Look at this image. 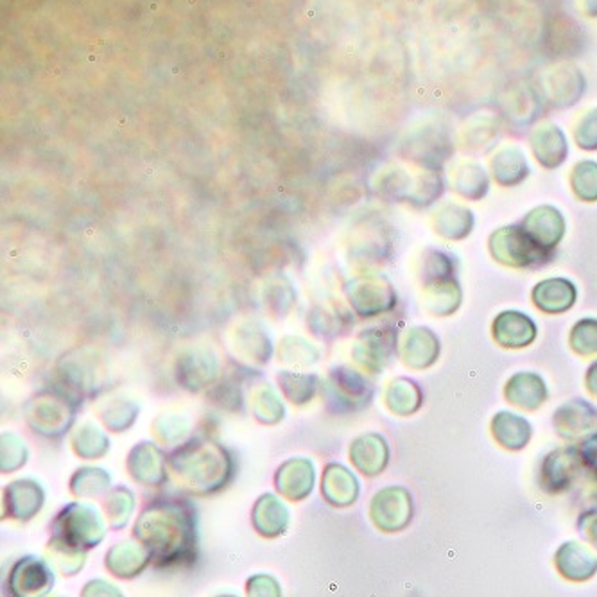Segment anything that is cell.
<instances>
[{
	"label": "cell",
	"instance_id": "1",
	"mask_svg": "<svg viewBox=\"0 0 597 597\" xmlns=\"http://www.w3.org/2000/svg\"><path fill=\"white\" fill-rule=\"evenodd\" d=\"M135 538L149 551L156 565L191 560L196 553V515L191 502L160 499L140 513Z\"/></svg>",
	"mask_w": 597,
	"mask_h": 597
},
{
	"label": "cell",
	"instance_id": "2",
	"mask_svg": "<svg viewBox=\"0 0 597 597\" xmlns=\"http://www.w3.org/2000/svg\"><path fill=\"white\" fill-rule=\"evenodd\" d=\"M167 472L174 483L196 495L221 490L234 472L230 454L210 440H191L167 459Z\"/></svg>",
	"mask_w": 597,
	"mask_h": 597
},
{
	"label": "cell",
	"instance_id": "3",
	"mask_svg": "<svg viewBox=\"0 0 597 597\" xmlns=\"http://www.w3.org/2000/svg\"><path fill=\"white\" fill-rule=\"evenodd\" d=\"M52 540L74 549H92L104 537V522L94 506L72 502L52 524Z\"/></svg>",
	"mask_w": 597,
	"mask_h": 597
},
{
	"label": "cell",
	"instance_id": "4",
	"mask_svg": "<svg viewBox=\"0 0 597 597\" xmlns=\"http://www.w3.org/2000/svg\"><path fill=\"white\" fill-rule=\"evenodd\" d=\"M78 404L70 400L69 395L61 391H42L27 404V424L36 433L44 434L47 438H56L69 431L74 422Z\"/></svg>",
	"mask_w": 597,
	"mask_h": 597
},
{
	"label": "cell",
	"instance_id": "5",
	"mask_svg": "<svg viewBox=\"0 0 597 597\" xmlns=\"http://www.w3.org/2000/svg\"><path fill=\"white\" fill-rule=\"evenodd\" d=\"M490 250L495 259L513 266V268H526L537 264L542 259H547L549 250L540 244L524 230V226H510L497 230L490 239Z\"/></svg>",
	"mask_w": 597,
	"mask_h": 597
},
{
	"label": "cell",
	"instance_id": "6",
	"mask_svg": "<svg viewBox=\"0 0 597 597\" xmlns=\"http://www.w3.org/2000/svg\"><path fill=\"white\" fill-rule=\"evenodd\" d=\"M327 402L339 413L355 411L366 406L372 398V388L363 375L350 370L347 366L334 368L327 381Z\"/></svg>",
	"mask_w": 597,
	"mask_h": 597
},
{
	"label": "cell",
	"instance_id": "7",
	"mask_svg": "<svg viewBox=\"0 0 597 597\" xmlns=\"http://www.w3.org/2000/svg\"><path fill=\"white\" fill-rule=\"evenodd\" d=\"M372 519L377 528L398 531L411 520V497L402 488H386L375 495Z\"/></svg>",
	"mask_w": 597,
	"mask_h": 597
},
{
	"label": "cell",
	"instance_id": "8",
	"mask_svg": "<svg viewBox=\"0 0 597 597\" xmlns=\"http://www.w3.org/2000/svg\"><path fill=\"white\" fill-rule=\"evenodd\" d=\"M54 583L51 567L38 558H24L13 567L8 589L13 596H42Z\"/></svg>",
	"mask_w": 597,
	"mask_h": 597
},
{
	"label": "cell",
	"instance_id": "9",
	"mask_svg": "<svg viewBox=\"0 0 597 597\" xmlns=\"http://www.w3.org/2000/svg\"><path fill=\"white\" fill-rule=\"evenodd\" d=\"M176 377L185 390H203L217 377V359L208 350H189L178 357Z\"/></svg>",
	"mask_w": 597,
	"mask_h": 597
},
{
	"label": "cell",
	"instance_id": "10",
	"mask_svg": "<svg viewBox=\"0 0 597 597\" xmlns=\"http://www.w3.org/2000/svg\"><path fill=\"white\" fill-rule=\"evenodd\" d=\"M128 470L135 481L142 485H162L167 477V461L162 450L151 443H140L131 450L128 458Z\"/></svg>",
	"mask_w": 597,
	"mask_h": 597
},
{
	"label": "cell",
	"instance_id": "11",
	"mask_svg": "<svg viewBox=\"0 0 597 597\" xmlns=\"http://www.w3.org/2000/svg\"><path fill=\"white\" fill-rule=\"evenodd\" d=\"M44 490L33 479H20L6 486V510L9 517L29 520L44 506Z\"/></svg>",
	"mask_w": 597,
	"mask_h": 597
},
{
	"label": "cell",
	"instance_id": "12",
	"mask_svg": "<svg viewBox=\"0 0 597 597\" xmlns=\"http://www.w3.org/2000/svg\"><path fill=\"white\" fill-rule=\"evenodd\" d=\"M314 485V467L307 459H291L278 468V492L291 501H302L312 492Z\"/></svg>",
	"mask_w": 597,
	"mask_h": 597
},
{
	"label": "cell",
	"instance_id": "13",
	"mask_svg": "<svg viewBox=\"0 0 597 597\" xmlns=\"http://www.w3.org/2000/svg\"><path fill=\"white\" fill-rule=\"evenodd\" d=\"M522 226L540 246H544L547 250H551L560 243L563 232H565V221H563L562 214L553 207L535 208L524 219Z\"/></svg>",
	"mask_w": 597,
	"mask_h": 597
},
{
	"label": "cell",
	"instance_id": "14",
	"mask_svg": "<svg viewBox=\"0 0 597 597\" xmlns=\"http://www.w3.org/2000/svg\"><path fill=\"white\" fill-rule=\"evenodd\" d=\"M494 336L502 347H528L537 336V327L526 314L502 312L494 321Z\"/></svg>",
	"mask_w": 597,
	"mask_h": 597
},
{
	"label": "cell",
	"instance_id": "15",
	"mask_svg": "<svg viewBox=\"0 0 597 597\" xmlns=\"http://www.w3.org/2000/svg\"><path fill=\"white\" fill-rule=\"evenodd\" d=\"M60 375L69 390L78 391L81 395H96L101 388L99 368L94 364V359H61Z\"/></svg>",
	"mask_w": 597,
	"mask_h": 597
},
{
	"label": "cell",
	"instance_id": "16",
	"mask_svg": "<svg viewBox=\"0 0 597 597\" xmlns=\"http://www.w3.org/2000/svg\"><path fill=\"white\" fill-rule=\"evenodd\" d=\"M531 146H533L538 162L547 169H554V167L562 165L569 153L567 139H565L563 131L553 124L538 128L531 137Z\"/></svg>",
	"mask_w": 597,
	"mask_h": 597
},
{
	"label": "cell",
	"instance_id": "17",
	"mask_svg": "<svg viewBox=\"0 0 597 597\" xmlns=\"http://www.w3.org/2000/svg\"><path fill=\"white\" fill-rule=\"evenodd\" d=\"M350 458L363 474L377 476L388 463V447L381 436L366 434L355 440L350 449Z\"/></svg>",
	"mask_w": 597,
	"mask_h": 597
},
{
	"label": "cell",
	"instance_id": "18",
	"mask_svg": "<svg viewBox=\"0 0 597 597\" xmlns=\"http://www.w3.org/2000/svg\"><path fill=\"white\" fill-rule=\"evenodd\" d=\"M533 300L542 311L558 314L571 309L576 302V287L565 278H551L540 282L533 291Z\"/></svg>",
	"mask_w": 597,
	"mask_h": 597
},
{
	"label": "cell",
	"instance_id": "19",
	"mask_svg": "<svg viewBox=\"0 0 597 597\" xmlns=\"http://www.w3.org/2000/svg\"><path fill=\"white\" fill-rule=\"evenodd\" d=\"M253 524L262 537H278L289 524V511L275 495H262L253 510Z\"/></svg>",
	"mask_w": 597,
	"mask_h": 597
},
{
	"label": "cell",
	"instance_id": "20",
	"mask_svg": "<svg viewBox=\"0 0 597 597\" xmlns=\"http://www.w3.org/2000/svg\"><path fill=\"white\" fill-rule=\"evenodd\" d=\"M321 492L325 499L334 506H348L357 499L359 485L347 468L341 465H329L323 474Z\"/></svg>",
	"mask_w": 597,
	"mask_h": 597
},
{
	"label": "cell",
	"instance_id": "21",
	"mask_svg": "<svg viewBox=\"0 0 597 597\" xmlns=\"http://www.w3.org/2000/svg\"><path fill=\"white\" fill-rule=\"evenodd\" d=\"M151 556L146 547L135 546V544H117L106 556V567L119 578H131L137 576L146 565Z\"/></svg>",
	"mask_w": 597,
	"mask_h": 597
},
{
	"label": "cell",
	"instance_id": "22",
	"mask_svg": "<svg viewBox=\"0 0 597 597\" xmlns=\"http://www.w3.org/2000/svg\"><path fill=\"white\" fill-rule=\"evenodd\" d=\"M391 352H393V336L384 330L363 334L354 350L357 361L370 370H379L388 363Z\"/></svg>",
	"mask_w": 597,
	"mask_h": 597
},
{
	"label": "cell",
	"instance_id": "23",
	"mask_svg": "<svg viewBox=\"0 0 597 597\" xmlns=\"http://www.w3.org/2000/svg\"><path fill=\"white\" fill-rule=\"evenodd\" d=\"M556 565L565 578L581 581L590 578L597 571V560L585 547L565 544L556 554Z\"/></svg>",
	"mask_w": 597,
	"mask_h": 597
},
{
	"label": "cell",
	"instance_id": "24",
	"mask_svg": "<svg viewBox=\"0 0 597 597\" xmlns=\"http://www.w3.org/2000/svg\"><path fill=\"white\" fill-rule=\"evenodd\" d=\"M506 397L510 398L511 404L515 406L537 409L546 400V386L542 379L533 373H519L508 382Z\"/></svg>",
	"mask_w": 597,
	"mask_h": 597
},
{
	"label": "cell",
	"instance_id": "25",
	"mask_svg": "<svg viewBox=\"0 0 597 597\" xmlns=\"http://www.w3.org/2000/svg\"><path fill=\"white\" fill-rule=\"evenodd\" d=\"M597 413L587 402L574 400L567 406L560 407L556 413V429L562 436H580L587 433L592 425L596 424Z\"/></svg>",
	"mask_w": 597,
	"mask_h": 597
},
{
	"label": "cell",
	"instance_id": "26",
	"mask_svg": "<svg viewBox=\"0 0 597 597\" xmlns=\"http://www.w3.org/2000/svg\"><path fill=\"white\" fill-rule=\"evenodd\" d=\"M492 169L497 183L513 187L517 183L524 182L529 173L526 156L517 148H506L499 151L492 160Z\"/></svg>",
	"mask_w": 597,
	"mask_h": 597
},
{
	"label": "cell",
	"instance_id": "27",
	"mask_svg": "<svg viewBox=\"0 0 597 597\" xmlns=\"http://www.w3.org/2000/svg\"><path fill=\"white\" fill-rule=\"evenodd\" d=\"M440 352L438 339L427 329H415L407 336L404 345V361L415 368H425L436 361Z\"/></svg>",
	"mask_w": 597,
	"mask_h": 597
},
{
	"label": "cell",
	"instance_id": "28",
	"mask_svg": "<svg viewBox=\"0 0 597 597\" xmlns=\"http://www.w3.org/2000/svg\"><path fill=\"white\" fill-rule=\"evenodd\" d=\"M576 450H556L547 458L544 465V483L547 490H563L565 486L571 483V477L576 470Z\"/></svg>",
	"mask_w": 597,
	"mask_h": 597
},
{
	"label": "cell",
	"instance_id": "29",
	"mask_svg": "<svg viewBox=\"0 0 597 597\" xmlns=\"http://www.w3.org/2000/svg\"><path fill=\"white\" fill-rule=\"evenodd\" d=\"M492 427H494V436L497 438V442L506 449L515 450L526 447L529 434H531L528 422L517 415H510V413H501V415L495 416Z\"/></svg>",
	"mask_w": 597,
	"mask_h": 597
},
{
	"label": "cell",
	"instance_id": "30",
	"mask_svg": "<svg viewBox=\"0 0 597 597\" xmlns=\"http://www.w3.org/2000/svg\"><path fill=\"white\" fill-rule=\"evenodd\" d=\"M318 377L311 373L280 372L278 373V384L286 397L296 404L303 406L311 402L316 388H318Z\"/></svg>",
	"mask_w": 597,
	"mask_h": 597
},
{
	"label": "cell",
	"instance_id": "31",
	"mask_svg": "<svg viewBox=\"0 0 597 597\" xmlns=\"http://www.w3.org/2000/svg\"><path fill=\"white\" fill-rule=\"evenodd\" d=\"M474 225L472 212L458 205H447L438 216V232L447 239H463Z\"/></svg>",
	"mask_w": 597,
	"mask_h": 597
},
{
	"label": "cell",
	"instance_id": "32",
	"mask_svg": "<svg viewBox=\"0 0 597 597\" xmlns=\"http://www.w3.org/2000/svg\"><path fill=\"white\" fill-rule=\"evenodd\" d=\"M72 445L76 454L85 459L101 458L104 452L110 449L108 438L92 424L79 427L78 433L72 438Z\"/></svg>",
	"mask_w": 597,
	"mask_h": 597
},
{
	"label": "cell",
	"instance_id": "33",
	"mask_svg": "<svg viewBox=\"0 0 597 597\" xmlns=\"http://www.w3.org/2000/svg\"><path fill=\"white\" fill-rule=\"evenodd\" d=\"M108 485H110V476L101 468L92 467L81 468L70 481L72 494L78 497H97L103 494L104 490H108Z\"/></svg>",
	"mask_w": 597,
	"mask_h": 597
},
{
	"label": "cell",
	"instance_id": "34",
	"mask_svg": "<svg viewBox=\"0 0 597 597\" xmlns=\"http://www.w3.org/2000/svg\"><path fill=\"white\" fill-rule=\"evenodd\" d=\"M133 501H135L133 494L126 486H117L108 494L104 502V511L108 515V522L112 528L121 529L128 524L133 511Z\"/></svg>",
	"mask_w": 597,
	"mask_h": 597
},
{
	"label": "cell",
	"instance_id": "35",
	"mask_svg": "<svg viewBox=\"0 0 597 597\" xmlns=\"http://www.w3.org/2000/svg\"><path fill=\"white\" fill-rule=\"evenodd\" d=\"M456 191L468 199H479L485 196L488 191V176L485 169L476 164H468L459 169L456 174Z\"/></svg>",
	"mask_w": 597,
	"mask_h": 597
},
{
	"label": "cell",
	"instance_id": "36",
	"mask_svg": "<svg viewBox=\"0 0 597 597\" xmlns=\"http://www.w3.org/2000/svg\"><path fill=\"white\" fill-rule=\"evenodd\" d=\"M386 400H388V406L393 413L407 415V413L416 411L420 406V393L416 390L413 382L398 379L391 384Z\"/></svg>",
	"mask_w": 597,
	"mask_h": 597
},
{
	"label": "cell",
	"instance_id": "37",
	"mask_svg": "<svg viewBox=\"0 0 597 597\" xmlns=\"http://www.w3.org/2000/svg\"><path fill=\"white\" fill-rule=\"evenodd\" d=\"M253 413L262 424H277L278 420L284 418V406L275 391L264 386L253 395Z\"/></svg>",
	"mask_w": 597,
	"mask_h": 597
},
{
	"label": "cell",
	"instance_id": "38",
	"mask_svg": "<svg viewBox=\"0 0 597 597\" xmlns=\"http://www.w3.org/2000/svg\"><path fill=\"white\" fill-rule=\"evenodd\" d=\"M572 189L578 198L583 201H596L597 199V164L596 162H580L574 167L571 176Z\"/></svg>",
	"mask_w": 597,
	"mask_h": 597
},
{
	"label": "cell",
	"instance_id": "39",
	"mask_svg": "<svg viewBox=\"0 0 597 597\" xmlns=\"http://www.w3.org/2000/svg\"><path fill=\"white\" fill-rule=\"evenodd\" d=\"M318 350L300 338H286L280 347V361L293 366H309L318 361Z\"/></svg>",
	"mask_w": 597,
	"mask_h": 597
},
{
	"label": "cell",
	"instance_id": "40",
	"mask_svg": "<svg viewBox=\"0 0 597 597\" xmlns=\"http://www.w3.org/2000/svg\"><path fill=\"white\" fill-rule=\"evenodd\" d=\"M139 413V407L131 402H124V400H117L110 406L104 409L101 413L104 425L110 427L115 433H121L124 429H128Z\"/></svg>",
	"mask_w": 597,
	"mask_h": 597
},
{
	"label": "cell",
	"instance_id": "41",
	"mask_svg": "<svg viewBox=\"0 0 597 597\" xmlns=\"http://www.w3.org/2000/svg\"><path fill=\"white\" fill-rule=\"evenodd\" d=\"M429 287H431L429 302L434 303V312L449 314V312L456 311L459 300H461L458 284H454L452 280H443V282H436Z\"/></svg>",
	"mask_w": 597,
	"mask_h": 597
},
{
	"label": "cell",
	"instance_id": "42",
	"mask_svg": "<svg viewBox=\"0 0 597 597\" xmlns=\"http://www.w3.org/2000/svg\"><path fill=\"white\" fill-rule=\"evenodd\" d=\"M571 345L578 354L589 355L597 352V321L583 320L572 329Z\"/></svg>",
	"mask_w": 597,
	"mask_h": 597
},
{
	"label": "cell",
	"instance_id": "43",
	"mask_svg": "<svg viewBox=\"0 0 597 597\" xmlns=\"http://www.w3.org/2000/svg\"><path fill=\"white\" fill-rule=\"evenodd\" d=\"M153 427L160 442L176 443L189 431V422L183 416H160Z\"/></svg>",
	"mask_w": 597,
	"mask_h": 597
},
{
	"label": "cell",
	"instance_id": "44",
	"mask_svg": "<svg viewBox=\"0 0 597 597\" xmlns=\"http://www.w3.org/2000/svg\"><path fill=\"white\" fill-rule=\"evenodd\" d=\"M27 450L24 442L13 436V434H4L2 436V472H11L22 467L26 463Z\"/></svg>",
	"mask_w": 597,
	"mask_h": 597
},
{
	"label": "cell",
	"instance_id": "45",
	"mask_svg": "<svg viewBox=\"0 0 597 597\" xmlns=\"http://www.w3.org/2000/svg\"><path fill=\"white\" fill-rule=\"evenodd\" d=\"M576 140L581 149H587V151L597 149V108L590 110L581 119L578 130H576Z\"/></svg>",
	"mask_w": 597,
	"mask_h": 597
},
{
	"label": "cell",
	"instance_id": "46",
	"mask_svg": "<svg viewBox=\"0 0 597 597\" xmlns=\"http://www.w3.org/2000/svg\"><path fill=\"white\" fill-rule=\"evenodd\" d=\"M581 531L594 546H597V511L587 513L580 522Z\"/></svg>",
	"mask_w": 597,
	"mask_h": 597
},
{
	"label": "cell",
	"instance_id": "47",
	"mask_svg": "<svg viewBox=\"0 0 597 597\" xmlns=\"http://www.w3.org/2000/svg\"><path fill=\"white\" fill-rule=\"evenodd\" d=\"M587 384H589V390L597 395V363L592 364V368L589 370V377H587Z\"/></svg>",
	"mask_w": 597,
	"mask_h": 597
}]
</instances>
